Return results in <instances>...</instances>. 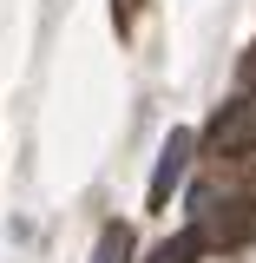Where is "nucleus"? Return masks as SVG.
I'll use <instances>...</instances> for the list:
<instances>
[{"instance_id":"2","label":"nucleus","mask_w":256,"mask_h":263,"mask_svg":"<svg viewBox=\"0 0 256 263\" xmlns=\"http://www.w3.org/2000/svg\"><path fill=\"white\" fill-rule=\"evenodd\" d=\"M204 145H210V158H250L256 152V92L224 99L210 132H204Z\"/></svg>"},{"instance_id":"5","label":"nucleus","mask_w":256,"mask_h":263,"mask_svg":"<svg viewBox=\"0 0 256 263\" xmlns=\"http://www.w3.org/2000/svg\"><path fill=\"white\" fill-rule=\"evenodd\" d=\"M92 263H131V224H105V230H99Z\"/></svg>"},{"instance_id":"6","label":"nucleus","mask_w":256,"mask_h":263,"mask_svg":"<svg viewBox=\"0 0 256 263\" xmlns=\"http://www.w3.org/2000/svg\"><path fill=\"white\" fill-rule=\"evenodd\" d=\"M138 7H145V0H112V20H119V33H131V20H138Z\"/></svg>"},{"instance_id":"7","label":"nucleus","mask_w":256,"mask_h":263,"mask_svg":"<svg viewBox=\"0 0 256 263\" xmlns=\"http://www.w3.org/2000/svg\"><path fill=\"white\" fill-rule=\"evenodd\" d=\"M237 79H243V92H256V40H250V53H243V66H237Z\"/></svg>"},{"instance_id":"3","label":"nucleus","mask_w":256,"mask_h":263,"mask_svg":"<svg viewBox=\"0 0 256 263\" xmlns=\"http://www.w3.org/2000/svg\"><path fill=\"white\" fill-rule=\"evenodd\" d=\"M191 152H197V138H191V132H171V138H164L158 171H151V184H145V211H171V197H178L184 171H191Z\"/></svg>"},{"instance_id":"1","label":"nucleus","mask_w":256,"mask_h":263,"mask_svg":"<svg viewBox=\"0 0 256 263\" xmlns=\"http://www.w3.org/2000/svg\"><path fill=\"white\" fill-rule=\"evenodd\" d=\"M197 237H204V250H250L256 243V191L243 197H224V204H204V217H197Z\"/></svg>"},{"instance_id":"4","label":"nucleus","mask_w":256,"mask_h":263,"mask_svg":"<svg viewBox=\"0 0 256 263\" xmlns=\"http://www.w3.org/2000/svg\"><path fill=\"white\" fill-rule=\"evenodd\" d=\"M197 257H204V237H197V224H184V230H171L145 263H197Z\"/></svg>"}]
</instances>
